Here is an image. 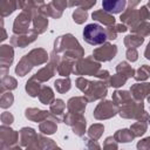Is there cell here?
<instances>
[{"instance_id": "cell-1", "label": "cell", "mask_w": 150, "mask_h": 150, "mask_svg": "<svg viewBox=\"0 0 150 150\" xmlns=\"http://www.w3.org/2000/svg\"><path fill=\"white\" fill-rule=\"evenodd\" d=\"M83 38L89 45L97 46V45H102L105 42L107 33L102 26L97 23H89L83 29Z\"/></svg>"}, {"instance_id": "cell-2", "label": "cell", "mask_w": 150, "mask_h": 150, "mask_svg": "<svg viewBox=\"0 0 150 150\" xmlns=\"http://www.w3.org/2000/svg\"><path fill=\"white\" fill-rule=\"evenodd\" d=\"M127 5V0H102V8L109 14L121 13Z\"/></svg>"}]
</instances>
